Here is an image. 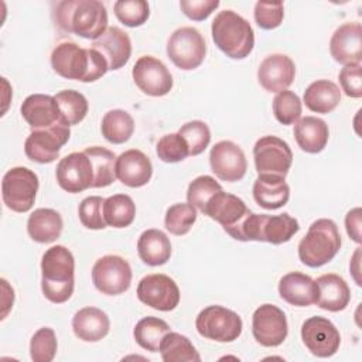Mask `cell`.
Masks as SVG:
<instances>
[{
	"instance_id": "6da1fadb",
	"label": "cell",
	"mask_w": 362,
	"mask_h": 362,
	"mask_svg": "<svg viewBox=\"0 0 362 362\" xmlns=\"http://www.w3.org/2000/svg\"><path fill=\"white\" fill-rule=\"evenodd\" d=\"M51 66L59 76L81 82H95L109 71L100 52L72 41L61 42L52 49Z\"/></svg>"
},
{
	"instance_id": "7a4b0ae2",
	"label": "cell",
	"mask_w": 362,
	"mask_h": 362,
	"mask_svg": "<svg viewBox=\"0 0 362 362\" xmlns=\"http://www.w3.org/2000/svg\"><path fill=\"white\" fill-rule=\"evenodd\" d=\"M41 290L47 300L55 304L68 301L75 286V259L62 245L51 246L41 259Z\"/></svg>"
},
{
	"instance_id": "3957f363",
	"label": "cell",
	"mask_w": 362,
	"mask_h": 362,
	"mask_svg": "<svg viewBox=\"0 0 362 362\" xmlns=\"http://www.w3.org/2000/svg\"><path fill=\"white\" fill-rule=\"evenodd\" d=\"M57 24L86 40H98L107 30L106 7L98 0H65L58 3Z\"/></svg>"
},
{
	"instance_id": "277c9868",
	"label": "cell",
	"mask_w": 362,
	"mask_h": 362,
	"mask_svg": "<svg viewBox=\"0 0 362 362\" xmlns=\"http://www.w3.org/2000/svg\"><path fill=\"white\" fill-rule=\"evenodd\" d=\"M215 45L233 59L246 58L255 45V33L246 18L233 10L219 11L211 25Z\"/></svg>"
},
{
	"instance_id": "5b68a950",
	"label": "cell",
	"mask_w": 362,
	"mask_h": 362,
	"mask_svg": "<svg viewBox=\"0 0 362 362\" xmlns=\"http://www.w3.org/2000/svg\"><path fill=\"white\" fill-rule=\"evenodd\" d=\"M341 249V235L332 219L321 218L311 223L298 243V257L308 267H321Z\"/></svg>"
},
{
	"instance_id": "8992f818",
	"label": "cell",
	"mask_w": 362,
	"mask_h": 362,
	"mask_svg": "<svg viewBox=\"0 0 362 362\" xmlns=\"http://www.w3.org/2000/svg\"><path fill=\"white\" fill-rule=\"evenodd\" d=\"M300 229V225L296 218L288 214L280 215H266V214H253L246 218L242 238L243 242L257 240L269 242L272 245H281L288 242Z\"/></svg>"
},
{
	"instance_id": "52a82bcc",
	"label": "cell",
	"mask_w": 362,
	"mask_h": 362,
	"mask_svg": "<svg viewBox=\"0 0 362 362\" xmlns=\"http://www.w3.org/2000/svg\"><path fill=\"white\" fill-rule=\"evenodd\" d=\"M38 191V177L27 167L10 168L1 181L4 205L14 212H27L33 208Z\"/></svg>"
},
{
	"instance_id": "ba28073f",
	"label": "cell",
	"mask_w": 362,
	"mask_h": 362,
	"mask_svg": "<svg viewBox=\"0 0 362 362\" xmlns=\"http://www.w3.org/2000/svg\"><path fill=\"white\" fill-rule=\"evenodd\" d=\"M197 331L201 337L216 342H232L242 334V318L232 310L222 305L204 308L195 320Z\"/></svg>"
},
{
	"instance_id": "9c48e42d",
	"label": "cell",
	"mask_w": 362,
	"mask_h": 362,
	"mask_svg": "<svg viewBox=\"0 0 362 362\" xmlns=\"http://www.w3.org/2000/svg\"><path fill=\"white\" fill-rule=\"evenodd\" d=\"M204 215L219 222L223 230L236 240H242V229L246 218L250 215V209L239 197L219 191L205 205Z\"/></svg>"
},
{
	"instance_id": "30bf717a",
	"label": "cell",
	"mask_w": 362,
	"mask_h": 362,
	"mask_svg": "<svg viewBox=\"0 0 362 362\" xmlns=\"http://www.w3.org/2000/svg\"><path fill=\"white\" fill-rule=\"evenodd\" d=\"M205 54V40L194 27H181L168 38L167 55L180 69L191 71L198 68L204 62Z\"/></svg>"
},
{
	"instance_id": "8fae6325",
	"label": "cell",
	"mask_w": 362,
	"mask_h": 362,
	"mask_svg": "<svg viewBox=\"0 0 362 362\" xmlns=\"http://www.w3.org/2000/svg\"><path fill=\"white\" fill-rule=\"evenodd\" d=\"M253 158L257 174H270L286 178L293 163V153L283 139L264 136L255 143Z\"/></svg>"
},
{
	"instance_id": "7c38bea8",
	"label": "cell",
	"mask_w": 362,
	"mask_h": 362,
	"mask_svg": "<svg viewBox=\"0 0 362 362\" xmlns=\"http://www.w3.org/2000/svg\"><path fill=\"white\" fill-rule=\"evenodd\" d=\"M95 287L107 296H117L129 290L132 283V267L127 260L116 255L98 259L92 267Z\"/></svg>"
},
{
	"instance_id": "4fadbf2b",
	"label": "cell",
	"mask_w": 362,
	"mask_h": 362,
	"mask_svg": "<svg viewBox=\"0 0 362 362\" xmlns=\"http://www.w3.org/2000/svg\"><path fill=\"white\" fill-rule=\"evenodd\" d=\"M69 126L62 123L44 130H33L24 143L25 156L35 163L48 164L58 158L62 146L69 140Z\"/></svg>"
},
{
	"instance_id": "5bb4252c",
	"label": "cell",
	"mask_w": 362,
	"mask_h": 362,
	"mask_svg": "<svg viewBox=\"0 0 362 362\" xmlns=\"http://www.w3.org/2000/svg\"><path fill=\"white\" fill-rule=\"evenodd\" d=\"M137 297L154 310L171 311L180 303V288L167 274H147L139 281Z\"/></svg>"
},
{
	"instance_id": "9a60e30c",
	"label": "cell",
	"mask_w": 362,
	"mask_h": 362,
	"mask_svg": "<svg viewBox=\"0 0 362 362\" xmlns=\"http://www.w3.org/2000/svg\"><path fill=\"white\" fill-rule=\"evenodd\" d=\"M252 332L255 339L267 348L283 344L288 334L286 314L273 304L257 307L252 317Z\"/></svg>"
},
{
	"instance_id": "2e32d148",
	"label": "cell",
	"mask_w": 362,
	"mask_h": 362,
	"mask_svg": "<svg viewBox=\"0 0 362 362\" xmlns=\"http://www.w3.org/2000/svg\"><path fill=\"white\" fill-rule=\"evenodd\" d=\"M301 339L305 348L318 358H329L337 354L341 335L337 327L324 317H310L303 322Z\"/></svg>"
},
{
	"instance_id": "e0dca14e",
	"label": "cell",
	"mask_w": 362,
	"mask_h": 362,
	"mask_svg": "<svg viewBox=\"0 0 362 362\" xmlns=\"http://www.w3.org/2000/svg\"><path fill=\"white\" fill-rule=\"evenodd\" d=\"M132 76L136 86L148 96H164L173 89V76L167 66L151 55L140 57L133 69Z\"/></svg>"
},
{
	"instance_id": "ac0fdd59",
	"label": "cell",
	"mask_w": 362,
	"mask_h": 362,
	"mask_svg": "<svg viewBox=\"0 0 362 362\" xmlns=\"http://www.w3.org/2000/svg\"><path fill=\"white\" fill-rule=\"evenodd\" d=\"M58 185L71 194L92 188L93 168L85 151L71 153L59 160L55 168Z\"/></svg>"
},
{
	"instance_id": "d6986e66",
	"label": "cell",
	"mask_w": 362,
	"mask_h": 362,
	"mask_svg": "<svg viewBox=\"0 0 362 362\" xmlns=\"http://www.w3.org/2000/svg\"><path fill=\"white\" fill-rule=\"evenodd\" d=\"M212 173L222 181L235 182L245 177L247 163L243 150L230 140L218 141L209 153Z\"/></svg>"
},
{
	"instance_id": "ffe728a7",
	"label": "cell",
	"mask_w": 362,
	"mask_h": 362,
	"mask_svg": "<svg viewBox=\"0 0 362 362\" xmlns=\"http://www.w3.org/2000/svg\"><path fill=\"white\" fill-rule=\"evenodd\" d=\"M20 110L31 130H44L65 123L55 98L49 95L33 93L27 96Z\"/></svg>"
},
{
	"instance_id": "44dd1931",
	"label": "cell",
	"mask_w": 362,
	"mask_h": 362,
	"mask_svg": "<svg viewBox=\"0 0 362 362\" xmlns=\"http://www.w3.org/2000/svg\"><path fill=\"white\" fill-rule=\"evenodd\" d=\"M296 65L284 54H272L266 57L257 69L259 83L267 90L279 93L286 90L294 81Z\"/></svg>"
},
{
	"instance_id": "7402d4cb",
	"label": "cell",
	"mask_w": 362,
	"mask_h": 362,
	"mask_svg": "<svg viewBox=\"0 0 362 362\" xmlns=\"http://www.w3.org/2000/svg\"><path fill=\"white\" fill-rule=\"evenodd\" d=\"M331 57L344 65L361 64L362 59V27L359 23L339 25L329 41Z\"/></svg>"
},
{
	"instance_id": "603a6c76",
	"label": "cell",
	"mask_w": 362,
	"mask_h": 362,
	"mask_svg": "<svg viewBox=\"0 0 362 362\" xmlns=\"http://www.w3.org/2000/svg\"><path fill=\"white\" fill-rule=\"evenodd\" d=\"M90 48L102 54L107 62L109 71L120 69L127 64L132 55V41L127 33L119 27H107V30L92 42Z\"/></svg>"
},
{
	"instance_id": "cb8c5ba5",
	"label": "cell",
	"mask_w": 362,
	"mask_h": 362,
	"mask_svg": "<svg viewBox=\"0 0 362 362\" xmlns=\"http://www.w3.org/2000/svg\"><path fill=\"white\" fill-rule=\"evenodd\" d=\"M116 178L132 188L146 185L153 175V165L150 158L140 150L130 148L116 157L115 164Z\"/></svg>"
},
{
	"instance_id": "d4e9b609",
	"label": "cell",
	"mask_w": 362,
	"mask_h": 362,
	"mask_svg": "<svg viewBox=\"0 0 362 362\" xmlns=\"http://www.w3.org/2000/svg\"><path fill=\"white\" fill-rule=\"evenodd\" d=\"M317 301L315 304L327 311L338 313L346 308L351 300V290L346 281L335 274L327 273L320 276L317 280Z\"/></svg>"
},
{
	"instance_id": "484cf974",
	"label": "cell",
	"mask_w": 362,
	"mask_h": 362,
	"mask_svg": "<svg viewBox=\"0 0 362 362\" xmlns=\"http://www.w3.org/2000/svg\"><path fill=\"white\" fill-rule=\"evenodd\" d=\"M279 294L291 305L307 307L317 301V283L304 273L291 272L280 279Z\"/></svg>"
},
{
	"instance_id": "4316f807",
	"label": "cell",
	"mask_w": 362,
	"mask_h": 362,
	"mask_svg": "<svg viewBox=\"0 0 362 362\" xmlns=\"http://www.w3.org/2000/svg\"><path fill=\"white\" fill-rule=\"evenodd\" d=\"M110 328L109 317L96 307H85L75 313L72 318L74 334L85 342H98L103 339Z\"/></svg>"
},
{
	"instance_id": "83f0119b",
	"label": "cell",
	"mask_w": 362,
	"mask_h": 362,
	"mask_svg": "<svg viewBox=\"0 0 362 362\" xmlns=\"http://www.w3.org/2000/svg\"><path fill=\"white\" fill-rule=\"evenodd\" d=\"M253 198L264 209H279L290 198V187L283 177L259 174L253 184Z\"/></svg>"
},
{
	"instance_id": "f1b7e54d",
	"label": "cell",
	"mask_w": 362,
	"mask_h": 362,
	"mask_svg": "<svg viewBox=\"0 0 362 362\" xmlns=\"http://www.w3.org/2000/svg\"><path fill=\"white\" fill-rule=\"evenodd\" d=\"M328 124L314 116H305L296 122L294 137L298 147L310 154H317L322 151L328 143Z\"/></svg>"
},
{
	"instance_id": "f546056e",
	"label": "cell",
	"mask_w": 362,
	"mask_h": 362,
	"mask_svg": "<svg viewBox=\"0 0 362 362\" xmlns=\"http://www.w3.org/2000/svg\"><path fill=\"white\" fill-rule=\"evenodd\" d=\"M62 228L61 215L51 208L35 209L27 221V232L30 238L38 243L55 242L61 236Z\"/></svg>"
},
{
	"instance_id": "4dcf8cb0",
	"label": "cell",
	"mask_w": 362,
	"mask_h": 362,
	"mask_svg": "<svg viewBox=\"0 0 362 362\" xmlns=\"http://www.w3.org/2000/svg\"><path fill=\"white\" fill-rule=\"evenodd\" d=\"M137 252L146 264L161 266L170 260L171 243L163 230L147 229L137 240Z\"/></svg>"
},
{
	"instance_id": "1f68e13d",
	"label": "cell",
	"mask_w": 362,
	"mask_h": 362,
	"mask_svg": "<svg viewBox=\"0 0 362 362\" xmlns=\"http://www.w3.org/2000/svg\"><path fill=\"white\" fill-rule=\"evenodd\" d=\"M303 99L311 112L329 113L341 102V90L332 81L318 79L307 86Z\"/></svg>"
},
{
	"instance_id": "d6a6232c",
	"label": "cell",
	"mask_w": 362,
	"mask_h": 362,
	"mask_svg": "<svg viewBox=\"0 0 362 362\" xmlns=\"http://www.w3.org/2000/svg\"><path fill=\"white\" fill-rule=\"evenodd\" d=\"M85 154L89 157L93 168V184L92 188H103L110 185L116 178L115 164H116V156L113 151L100 147L93 146L83 150Z\"/></svg>"
},
{
	"instance_id": "836d02e7",
	"label": "cell",
	"mask_w": 362,
	"mask_h": 362,
	"mask_svg": "<svg viewBox=\"0 0 362 362\" xmlns=\"http://www.w3.org/2000/svg\"><path fill=\"white\" fill-rule=\"evenodd\" d=\"M100 130L109 143L122 144L132 137L134 132V120L126 110L113 109L105 113Z\"/></svg>"
},
{
	"instance_id": "e575fe53",
	"label": "cell",
	"mask_w": 362,
	"mask_h": 362,
	"mask_svg": "<svg viewBox=\"0 0 362 362\" xmlns=\"http://www.w3.org/2000/svg\"><path fill=\"white\" fill-rule=\"evenodd\" d=\"M170 332V325L157 317H144L141 318L134 329L133 337L136 342L146 351L158 352L163 338Z\"/></svg>"
},
{
	"instance_id": "d590c367",
	"label": "cell",
	"mask_w": 362,
	"mask_h": 362,
	"mask_svg": "<svg viewBox=\"0 0 362 362\" xmlns=\"http://www.w3.org/2000/svg\"><path fill=\"white\" fill-rule=\"evenodd\" d=\"M160 354L164 362H199L201 356L191 341L178 332H168L161 344Z\"/></svg>"
},
{
	"instance_id": "8d00e7d4",
	"label": "cell",
	"mask_w": 362,
	"mask_h": 362,
	"mask_svg": "<svg viewBox=\"0 0 362 362\" xmlns=\"http://www.w3.org/2000/svg\"><path fill=\"white\" fill-rule=\"evenodd\" d=\"M136 216V205L126 194H116L105 199L103 218L106 225L112 228H126Z\"/></svg>"
},
{
	"instance_id": "74e56055",
	"label": "cell",
	"mask_w": 362,
	"mask_h": 362,
	"mask_svg": "<svg viewBox=\"0 0 362 362\" xmlns=\"http://www.w3.org/2000/svg\"><path fill=\"white\" fill-rule=\"evenodd\" d=\"M54 98L58 103L61 116L68 126L78 124L85 119L89 106L86 98L81 92L74 89H65L58 92Z\"/></svg>"
},
{
	"instance_id": "f35d334b",
	"label": "cell",
	"mask_w": 362,
	"mask_h": 362,
	"mask_svg": "<svg viewBox=\"0 0 362 362\" xmlns=\"http://www.w3.org/2000/svg\"><path fill=\"white\" fill-rule=\"evenodd\" d=\"M197 221V208L192 206L191 204H174L171 205L164 216V226L165 229L175 235L181 236L189 232L192 225Z\"/></svg>"
},
{
	"instance_id": "ab89813d",
	"label": "cell",
	"mask_w": 362,
	"mask_h": 362,
	"mask_svg": "<svg viewBox=\"0 0 362 362\" xmlns=\"http://www.w3.org/2000/svg\"><path fill=\"white\" fill-rule=\"evenodd\" d=\"M219 191H222V187L218 181H215V178L211 175H199L189 182L187 189V201L202 212L208 201Z\"/></svg>"
},
{
	"instance_id": "60d3db41",
	"label": "cell",
	"mask_w": 362,
	"mask_h": 362,
	"mask_svg": "<svg viewBox=\"0 0 362 362\" xmlns=\"http://www.w3.org/2000/svg\"><path fill=\"white\" fill-rule=\"evenodd\" d=\"M58 348L57 337L52 328H40L30 341V356L34 362H51Z\"/></svg>"
},
{
	"instance_id": "b9f144b4",
	"label": "cell",
	"mask_w": 362,
	"mask_h": 362,
	"mask_svg": "<svg viewBox=\"0 0 362 362\" xmlns=\"http://www.w3.org/2000/svg\"><path fill=\"white\" fill-rule=\"evenodd\" d=\"M115 14L120 23L127 27L144 24L150 16L148 3L144 0H119L113 6Z\"/></svg>"
},
{
	"instance_id": "7bdbcfd3",
	"label": "cell",
	"mask_w": 362,
	"mask_h": 362,
	"mask_svg": "<svg viewBox=\"0 0 362 362\" xmlns=\"http://www.w3.org/2000/svg\"><path fill=\"white\" fill-rule=\"evenodd\" d=\"M273 113L281 124H293L301 116V100L291 90H281L273 99Z\"/></svg>"
},
{
	"instance_id": "ee69618b",
	"label": "cell",
	"mask_w": 362,
	"mask_h": 362,
	"mask_svg": "<svg viewBox=\"0 0 362 362\" xmlns=\"http://www.w3.org/2000/svg\"><path fill=\"white\" fill-rule=\"evenodd\" d=\"M178 134L185 140L189 156L201 154L211 141V130L208 124L201 120H192L182 124Z\"/></svg>"
},
{
	"instance_id": "f6af8a7d",
	"label": "cell",
	"mask_w": 362,
	"mask_h": 362,
	"mask_svg": "<svg viewBox=\"0 0 362 362\" xmlns=\"http://www.w3.org/2000/svg\"><path fill=\"white\" fill-rule=\"evenodd\" d=\"M103 202L105 199L98 195H92L85 198L78 208V215L81 223L88 229H103L106 228V222L103 218Z\"/></svg>"
},
{
	"instance_id": "bcb514c9",
	"label": "cell",
	"mask_w": 362,
	"mask_h": 362,
	"mask_svg": "<svg viewBox=\"0 0 362 362\" xmlns=\"http://www.w3.org/2000/svg\"><path fill=\"white\" fill-rule=\"evenodd\" d=\"M157 156L164 163H178L188 157V146L178 133L163 136L156 147Z\"/></svg>"
},
{
	"instance_id": "7dc6e473",
	"label": "cell",
	"mask_w": 362,
	"mask_h": 362,
	"mask_svg": "<svg viewBox=\"0 0 362 362\" xmlns=\"http://www.w3.org/2000/svg\"><path fill=\"white\" fill-rule=\"evenodd\" d=\"M255 21L263 30L277 28L284 17L281 1H257L255 4Z\"/></svg>"
},
{
	"instance_id": "c3c4849f",
	"label": "cell",
	"mask_w": 362,
	"mask_h": 362,
	"mask_svg": "<svg viewBox=\"0 0 362 362\" xmlns=\"http://www.w3.org/2000/svg\"><path fill=\"white\" fill-rule=\"evenodd\" d=\"M339 83L342 90L349 98L362 96V78H361V64L345 65L339 72Z\"/></svg>"
},
{
	"instance_id": "681fc988",
	"label": "cell",
	"mask_w": 362,
	"mask_h": 362,
	"mask_svg": "<svg viewBox=\"0 0 362 362\" xmlns=\"http://www.w3.org/2000/svg\"><path fill=\"white\" fill-rule=\"evenodd\" d=\"M180 7L188 18L194 21H202L206 20L211 13L219 7V0H181Z\"/></svg>"
},
{
	"instance_id": "f907efd6",
	"label": "cell",
	"mask_w": 362,
	"mask_h": 362,
	"mask_svg": "<svg viewBox=\"0 0 362 362\" xmlns=\"http://www.w3.org/2000/svg\"><path fill=\"white\" fill-rule=\"evenodd\" d=\"M361 208L351 209L345 216V228L356 243H361Z\"/></svg>"
}]
</instances>
